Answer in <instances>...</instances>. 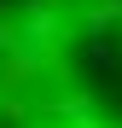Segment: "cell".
Listing matches in <instances>:
<instances>
[{"label":"cell","instance_id":"1","mask_svg":"<svg viewBox=\"0 0 122 128\" xmlns=\"http://www.w3.org/2000/svg\"><path fill=\"white\" fill-rule=\"evenodd\" d=\"M35 116H52V122H64V128H111L105 116H99V93L93 88H52V93H41L35 99Z\"/></svg>","mask_w":122,"mask_h":128},{"label":"cell","instance_id":"2","mask_svg":"<svg viewBox=\"0 0 122 128\" xmlns=\"http://www.w3.org/2000/svg\"><path fill=\"white\" fill-rule=\"evenodd\" d=\"M35 82H41V64H35V52H29V47L0 52V93H23V99H29Z\"/></svg>","mask_w":122,"mask_h":128},{"label":"cell","instance_id":"3","mask_svg":"<svg viewBox=\"0 0 122 128\" xmlns=\"http://www.w3.org/2000/svg\"><path fill=\"white\" fill-rule=\"evenodd\" d=\"M35 64H41V76L58 82V88H76V64H70V47L64 41H41V47H29Z\"/></svg>","mask_w":122,"mask_h":128},{"label":"cell","instance_id":"4","mask_svg":"<svg viewBox=\"0 0 122 128\" xmlns=\"http://www.w3.org/2000/svg\"><path fill=\"white\" fill-rule=\"evenodd\" d=\"M116 24H122V0H87V6H81V41L111 35Z\"/></svg>","mask_w":122,"mask_h":128},{"label":"cell","instance_id":"5","mask_svg":"<svg viewBox=\"0 0 122 128\" xmlns=\"http://www.w3.org/2000/svg\"><path fill=\"white\" fill-rule=\"evenodd\" d=\"M35 116V105L23 99V93H0V122H12V128H23Z\"/></svg>","mask_w":122,"mask_h":128},{"label":"cell","instance_id":"6","mask_svg":"<svg viewBox=\"0 0 122 128\" xmlns=\"http://www.w3.org/2000/svg\"><path fill=\"white\" fill-rule=\"evenodd\" d=\"M87 64H99V70H116V64H122V47H111L105 35H93V41H87Z\"/></svg>","mask_w":122,"mask_h":128},{"label":"cell","instance_id":"7","mask_svg":"<svg viewBox=\"0 0 122 128\" xmlns=\"http://www.w3.org/2000/svg\"><path fill=\"white\" fill-rule=\"evenodd\" d=\"M0 18H17V0H0Z\"/></svg>","mask_w":122,"mask_h":128},{"label":"cell","instance_id":"8","mask_svg":"<svg viewBox=\"0 0 122 128\" xmlns=\"http://www.w3.org/2000/svg\"><path fill=\"white\" fill-rule=\"evenodd\" d=\"M111 128H122V122H111Z\"/></svg>","mask_w":122,"mask_h":128},{"label":"cell","instance_id":"9","mask_svg":"<svg viewBox=\"0 0 122 128\" xmlns=\"http://www.w3.org/2000/svg\"><path fill=\"white\" fill-rule=\"evenodd\" d=\"M23 128H29V122H23Z\"/></svg>","mask_w":122,"mask_h":128}]
</instances>
